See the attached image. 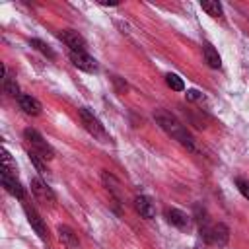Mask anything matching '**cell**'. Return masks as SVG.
Returning <instances> with one entry per match:
<instances>
[{
	"label": "cell",
	"mask_w": 249,
	"mask_h": 249,
	"mask_svg": "<svg viewBox=\"0 0 249 249\" xmlns=\"http://www.w3.org/2000/svg\"><path fill=\"white\" fill-rule=\"evenodd\" d=\"M29 45H31L33 49H37L39 53H43L45 56H49V58H54V53L51 51V47H49L47 43H43L41 39H31V41H29Z\"/></svg>",
	"instance_id": "ffe728a7"
},
{
	"label": "cell",
	"mask_w": 249,
	"mask_h": 249,
	"mask_svg": "<svg viewBox=\"0 0 249 249\" xmlns=\"http://www.w3.org/2000/svg\"><path fill=\"white\" fill-rule=\"evenodd\" d=\"M134 208H136V212H138L142 218H146V220H152V218L156 216V206H154L152 198L146 196V195H140V196L134 198Z\"/></svg>",
	"instance_id": "30bf717a"
},
{
	"label": "cell",
	"mask_w": 249,
	"mask_h": 249,
	"mask_svg": "<svg viewBox=\"0 0 249 249\" xmlns=\"http://www.w3.org/2000/svg\"><path fill=\"white\" fill-rule=\"evenodd\" d=\"M23 212H25V216H27V222H29L31 228L35 230V233H37L43 241H47V239H49V230H47L45 220L37 214V210H35L33 206H29V202H23Z\"/></svg>",
	"instance_id": "8992f818"
},
{
	"label": "cell",
	"mask_w": 249,
	"mask_h": 249,
	"mask_svg": "<svg viewBox=\"0 0 249 249\" xmlns=\"http://www.w3.org/2000/svg\"><path fill=\"white\" fill-rule=\"evenodd\" d=\"M165 84H167L173 91H183V89H185V82H183L177 74H171V72L165 74Z\"/></svg>",
	"instance_id": "ac0fdd59"
},
{
	"label": "cell",
	"mask_w": 249,
	"mask_h": 249,
	"mask_svg": "<svg viewBox=\"0 0 249 249\" xmlns=\"http://www.w3.org/2000/svg\"><path fill=\"white\" fill-rule=\"evenodd\" d=\"M70 62H72L76 68L84 70V72H95V70H97L95 58H91L88 53H70Z\"/></svg>",
	"instance_id": "ba28073f"
},
{
	"label": "cell",
	"mask_w": 249,
	"mask_h": 249,
	"mask_svg": "<svg viewBox=\"0 0 249 249\" xmlns=\"http://www.w3.org/2000/svg\"><path fill=\"white\" fill-rule=\"evenodd\" d=\"M23 138L27 140V144L31 146V152H35L39 158H43L45 161L47 160H53L54 158V150L53 146L35 130V128H25L23 130Z\"/></svg>",
	"instance_id": "7a4b0ae2"
},
{
	"label": "cell",
	"mask_w": 249,
	"mask_h": 249,
	"mask_svg": "<svg viewBox=\"0 0 249 249\" xmlns=\"http://www.w3.org/2000/svg\"><path fill=\"white\" fill-rule=\"evenodd\" d=\"M27 156H29L31 165H33V167H35L43 177H45V175H49V169H47V165L43 163V158H39V156H37L35 152H31V150H29V154H27Z\"/></svg>",
	"instance_id": "d6986e66"
},
{
	"label": "cell",
	"mask_w": 249,
	"mask_h": 249,
	"mask_svg": "<svg viewBox=\"0 0 249 249\" xmlns=\"http://www.w3.org/2000/svg\"><path fill=\"white\" fill-rule=\"evenodd\" d=\"M2 84H4L6 93H10V95H14V97H19V89H18V84H16V80H14V78L6 76V78L2 80Z\"/></svg>",
	"instance_id": "44dd1931"
},
{
	"label": "cell",
	"mask_w": 249,
	"mask_h": 249,
	"mask_svg": "<svg viewBox=\"0 0 249 249\" xmlns=\"http://www.w3.org/2000/svg\"><path fill=\"white\" fill-rule=\"evenodd\" d=\"M101 179H103V183L107 185V189L117 196V198H121V189H119V181L111 175V173H107V171H103L101 173Z\"/></svg>",
	"instance_id": "e0dca14e"
},
{
	"label": "cell",
	"mask_w": 249,
	"mask_h": 249,
	"mask_svg": "<svg viewBox=\"0 0 249 249\" xmlns=\"http://www.w3.org/2000/svg\"><path fill=\"white\" fill-rule=\"evenodd\" d=\"M58 39L70 49V53H86V41L78 31L64 29V31L58 33Z\"/></svg>",
	"instance_id": "52a82bcc"
},
{
	"label": "cell",
	"mask_w": 249,
	"mask_h": 249,
	"mask_svg": "<svg viewBox=\"0 0 249 249\" xmlns=\"http://www.w3.org/2000/svg\"><path fill=\"white\" fill-rule=\"evenodd\" d=\"M56 231H58V239L66 249H80V239L74 233V230H70L68 226H58Z\"/></svg>",
	"instance_id": "4fadbf2b"
},
{
	"label": "cell",
	"mask_w": 249,
	"mask_h": 249,
	"mask_svg": "<svg viewBox=\"0 0 249 249\" xmlns=\"http://www.w3.org/2000/svg\"><path fill=\"white\" fill-rule=\"evenodd\" d=\"M202 54H204V60H206V64H208L210 68H220L222 58H220L218 51H216V49H214L210 43H206V45L202 47Z\"/></svg>",
	"instance_id": "5bb4252c"
},
{
	"label": "cell",
	"mask_w": 249,
	"mask_h": 249,
	"mask_svg": "<svg viewBox=\"0 0 249 249\" xmlns=\"http://www.w3.org/2000/svg\"><path fill=\"white\" fill-rule=\"evenodd\" d=\"M165 218L171 226L179 228V230H187L191 226V218L183 212V210H177V208H167L165 210Z\"/></svg>",
	"instance_id": "8fae6325"
},
{
	"label": "cell",
	"mask_w": 249,
	"mask_h": 249,
	"mask_svg": "<svg viewBox=\"0 0 249 249\" xmlns=\"http://www.w3.org/2000/svg\"><path fill=\"white\" fill-rule=\"evenodd\" d=\"M78 115H80V119H82L84 128H86L93 138H97V140H101V142H107V140H109V134H107L105 126L101 124V121H99L88 107H80V109H78Z\"/></svg>",
	"instance_id": "3957f363"
},
{
	"label": "cell",
	"mask_w": 249,
	"mask_h": 249,
	"mask_svg": "<svg viewBox=\"0 0 249 249\" xmlns=\"http://www.w3.org/2000/svg\"><path fill=\"white\" fill-rule=\"evenodd\" d=\"M154 119H156V123H158L169 136H173L181 146H185V148L191 150V152L196 150L193 136H191V134L187 132V128L177 121L175 115H171V113L165 111V109H156V111H154Z\"/></svg>",
	"instance_id": "6da1fadb"
},
{
	"label": "cell",
	"mask_w": 249,
	"mask_h": 249,
	"mask_svg": "<svg viewBox=\"0 0 249 249\" xmlns=\"http://www.w3.org/2000/svg\"><path fill=\"white\" fill-rule=\"evenodd\" d=\"M200 97H202V93L196 91V89H189V91H187V99H189V101H196V99H200Z\"/></svg>",
	"instance_id": "603a6c76"
},
{
	"label": "cell",
	"mask_w": 249,
	"mask_h": 249,
	"mask_svg": "<svg viewBox=\"0 0 249 249\" xmlns=\"http://www.w3.org/2000/svg\"><path fill=\"white\" fill-rule=\"evenodd\" d=\"M0 179H2L4 189H6V191L12 195V196H16V198H19V200H23V198H25V191H23L21 183H19V181H18L14 175H8V173H4V171H2Z\"/></svg>",
	"instance_id": "9c48e42d"
},
{
	"label": "cell",
	"mask_w": 249,
	"mask_h": 249,
	"mask_svg": "<svg viewBox=\"0 0 249 249\" xmlns=\"http://www.w3.org/2000/svg\"><path fill=\"white\" fill-rule=\"evenodd\" d=\"M2 171L16 177V161L12 160V156H10V152L6 148H2Z\"/></svg>",
	"instance_id": "2e32d148"
},
{
	"label": "cell",
	"mask_w": 249,
	"mask_h": 249,
	"mask_svg": "<svg viewBox=\"0 0 249 249\" xmlns=\"http://www.w3.org/2000/svg\"><path fill=\"white\" fill-rule=\"evenodd\" d=\"M18 101H19V107L23 109V113H27V115H39L41 113V109H43V105H41V101L37 99V97H33V95H29V93H21L19 97H18Z\"/></svg>",
	"instance_id": "7c38bea8"
},
{
	"label": "cell",
	"mask_w": 249,
	"mask_h": 249,
	"mask_svg": "<svg viewBox=\"0 0 249 249\" xmlns=\"http://www.w3.org/2000/svg\"><path fill=\"white\" fill-rule=\"evenodd\" d=\"M200 8L212 18H222V4L218 0H204L200 2Z\"/></svg>",
	"instance_id": "9a60e30c"
},
{
	"label": "cell",
	"mask_w": 249,
	"mask_h": 249,
	"mask_svg": "<svg viewBox=\"0 0 249 249\" xmlns=\"http://www.w3.org/2000/svg\"><path fill=\"white\" fill-rule=\"evenodd\" d=\"M235 185H237V191L249 200V181L247 179H241V177H237L235 179Z\"/></svg>",
	"instance_id": "7402d4cb"
},
{
	"label": "cell",
	"mask_w": 249,
	"mask_h": 249,
	"mask_svg": "<svg viewBox=\"0 0 249 249\" xmlns=\"http://www.w3.org/2000/svg\"><path fill=\"white\" fill-rule=\"evenodd\" d=\"M31 193H33V196H35V200H39L43 206H54V202H56V196H54V193H53V189L43 181V179H39V177H33L31 179Z\"/></svg>",
	"instance_id": "5b68a950"
},
{
	"label": "cell",
	"mask_w": 249,
	"mask_h": 249,
	"mask_svg": "<svg viewBox=\"0 0 249 249\" xmlns=\"http://www.w3.org/2000/svg\"><path fill=\"white\" fill-rule=\"evenodd\" d=\"M200 233H202V237H204L206 243H214L218 247H224L228 243V239H230V230H228L226 224H216L212 228L202 226L200 228Z\"/></svg>",
	"instance_id": "277c9868"
}]
</instances>
